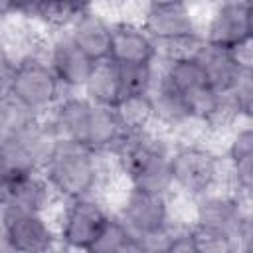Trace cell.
<instances>
[{
	"instance_id": "obj_33",
	"label": "cell",
	"mask_w": 253,
	"mask_h": 253,
	"mask_svg": "<svg viewBox=\"0 0 253 253\" xmlns=\"http://www.w3.org/2000/svg\"><path fill=\"white\" fill-rule=\"evenodd\" d=\"M97 2H99V0H95V4H97ZM109 2H113V0H109Z\"/></svg>"
},
{
	"instance_id": "obj_4",
	"label": "cell",
	"mask_w": 253,
	"mask_h": 253,
	"mask_svg": "<svg viewBox=\"0 0 253 253\" xmlns=\"http://www.w3.org/2000/svg\"><path fill=\"white\" fill-rule=\"evenodd\" d=\"M172 196L156 194L132 186H125L119 196L113 211L119 219L140 239L142 253L146 251H164L166 233L178 221L174 217Z\"/></svg>"
},
{
	"instance_id": "obj_14",
	"label": "cell",
	"mask_w": 253,
	"mask_h": 253,
	"mask_svg": "<svg viewBox=\"0 0 253 253\" xmlns=\"http://www.w3.org/2000/svg\"><path fill=\"white\" fill-rule=\"evenodd\" d=\"M148 99H150V107H152L154 128L166 132L168 136H172L174 132L184 128L188 123L196 121L192 115L190 103L158 71V63H156V77L148 89Z\"/></svg>"
},
{
	"instance_id": "obj_23",
	"label": "cell",
	"mask_w": 253,
	"mask_h": 253,
	"mask_svg": "<svg viewBox=\"0 0 253 253\" xmlns=\"http://www.w3.org/2000/svg\"><path fill=\"white\" fill-rule=\"evenodd\" d=\"M121 85L125 95L132 93H148L154 77H156V63H117Z\"/></svg>"
},
{
	"instance_id": "obj_21",
	"label": "cell",
	"mask_w": 253,
	"mask_h": 253,
	"mask_svg": "<svg viewBox=\"0 0 253 253\" xmlns=\"http://www.w3.org/2000/svg\"><path fill=\"white\" fill-rule=\"evenodd\" d=\"M113 109H115V115L123 126L125 134H138V132L154 128L148 93L123 95L121 101Z\"/></svg>"
},
{
	"instance_id": "obj_13",
	"label": "cell",
	"mask_w": 253,
	"mask_h": 253,
	"mask_svg": "<svg viewBox=\"0 0 253 253\" xmlns=\"http://www.w3.org/2000/svg\"><path fill=\"white\" fill-rule=\"evenodd\" d=\"M225 166V188L251 200L253 188V128L243 121L227 128L225 148L221 152Z\"/></svg>"
},
{
	"instance_id": "obj_15",
	"label": "cell",
	"mask_w": 253,
	"mask_h": 253,
	"mask_svg": "<svg viewBox=\"0 0 253 253\" xmlns=\"http://www.w3.org/2000/svg\"><path fill=\"white\" fill-rule=\"evenodd\" d=\"M160 57L158 43L138 20H113L109 59L115 63H156Z\"/></svg>"
},
{
	"instance_id": "obj_18",
	"label": "cell",
	"mask_w": 253,
	"mask_h": 253,
	"mask_svg": "<svg viewBox=\"0 0 253 253\" xmlns=\"http://www.w3.org/2000/svg\"><path fill=\"white\" fill-rule=\"evenodd\" d=\"M93 105L81 91L77 93H63L61 99L53 105V109L45 115L47 123L55 130L57 138H69V140H83Z\"/></svg>"
},
{
	"instance_id": "obj_10",
	"label": "cell",
	"mask_w": 253,
	"mask_h": 253,
	"mask_svg": "<svg viewBox=\"0 0 253 253\" xmlns=\"http://www.w3.org/2000/svg\"><path fill=\"white\" fill-rule=\"evenodd\" d=\"M0 229L6 235L10 249L16 253H45L51 249H59L51 213L2 206Z\"/></svg>"
},
{
	"instance_id": "obj_17",
	"label": "cell",
	"mask_w": 253,
	"mask_h": 253,
	"mask_svg": "<svg viewBox=\"0 0 253 253\" xmlns=\"http://www.w3.org/2000/svg\"><path fill=\"white\" fill-rule=\"evenodd\" d=\"M65 32L75 42V45L89 55L93 61L109 59L111 51V34H113V20L97 10L95 6L83 10L67 28Z\"/></svg>"
},
{
	"instance_id": "obj_9",
	"label": "cell",
	"mask_w": 253,
	"mask_h": 253,
	"mask_svg": "<svg viewBox=\"0 0 253 253\" xmlns=\"http://www.w3.org/2000/svg\"><path fill=\"white\" fill-rule=\"evenodd\" d=\"M57 134L45 117H28L8 138L0 168L6 172L42 170L49 158Z\"/></svg>"
},
{
	"instance_id": "obj_30",
	"label": "cell",
	"mask_w": 253,
	"mask_h": 253,
	"mask_svg": "<svg viewBox=\"0 0 253 253\" xmlns=\"http://www.w3.org/2000/svg\"><path fill=\"white\" fill-rule=\"evenodd\" d=\"M6 196H8V180L0 168V208L6 204Z\"/></svg>"
},
{
	"instance_id": "obj_12",
	"label": "cell",
	"mask_w": 253,
	"mask_h": 253,
	"mask_svg": "<svg viewBox=\"0 0 253 253\" xmlns=\"http://www.w3.org/2000/svg\"><path fill=\"white\" fill-rule=\"evenodd\" d=\"M42 49L63 91L65 93L83 91L95 61L75 45L69 34L65 30L47 32Z\"/></svg>"
},
{
	"instance_id": "obj_29",
	"label": "cell",
	"mask_w": 253,
	"mask_h": 253,
	"mask_svg": "<svg viewBox=\"0 0 253 253\" xmlns=\"http://www.w3.org/2000/svg\"><path fill=\"white\" fill-rule=\"evenodd\" d=\"M142 8H164V6H178V4H190L192 0H140Z\"/></svg>"
},
{
	"instance_id": "obj_24",
	"label": "cell",
	"mask_w": 253,
	"mask_h": 253,
	"mask_svg": "<svg viewBox=\"0 0 253 253\" xmlns=\"http://www.w3.org/2000/svg\"><path fill=\"white\" fill-rule=\"evenodd\" d=\"M225 99L239 123L251 121L253 111V71H243L237 83L225 93Z\"/></svg>"
},
{
	"instance_id": "obj_16",
	"label": "cell",
	"mask_w": 253,
	"mask_h": 253,
	"mask_svg": "<svg viewBox=\"0 0 253 253\" xmlns=\"http://www.w3.org/2000/svg\"><path fill=\"white\" fill-rule=\"evenodd\" d=\"M8 180V196L4 206L51 213L59 204L51 186L43 178L42 170H20V172H6L2 170Z\"/></svg>"
},
{
	"instance_id": "obj_6",
	"label": "cell",
	"mask_w": 253,
	"mask_h": 253,
	"mask_svg": "<svg viewBox=\"0 0 253 253\" xmlns=\"http://www.w3.org/2000/svg\"><path fill=\"white\" fill-rule=\"evenodd\" d=\"M63 93L65 91L51 71L42 45L16 55V69L6 95L24 111L36 117H45Z\"/></svg>"
},
{
	"instance_id": "obj_3",
	"label": "cell",
	"mask_w": 253,
	"mask_h": 253,
	"mask_svg": "<svg viewBox=\"0 0 253 253\" xmlns=\"http://www.w3.org/2000/svg\"><path fill=\"white\" fill-rule=\"evenodd\" d=\"M188 202L190 223L231 237L237 245V251L253 249L251 200L221 186Z\"/></svg>"
},
{
	"instance_id": "obj_19",
	"label": "cell",
	"mask_w": 253,
	"mask_h": 253,
	"mask_svg": "<svg viewBox=\"0 0 253 253\" xmlns=\"http://www.w3.org/2000/svg\"><path fill=\"white\" fill-rule=\"evenodd\" d=\"M194 55L198 57V61L208 77L210 87L221 95H225L237 83V79L241 77L243 71H249L237 63L231 49L213 47V45L200 42L194 49Z\"/></svg>"
},
{
	"instance_id": "obj_27",
	"label": "cell",
	"mask_w": 253,
	"mask_h": 253,
	"mask_svg": "<svg viewBox=\"0 0 253 253\" xmlns=\"http://www.w3.org/2000/svg\"><path fill=\"white\" fill-rule=\"evenodd\" d=\"M42 0H12L14 10H16V18H24V20H32L38 6Z\"/></svg>"
},
{
	"instance_id": "obj_28",
	"label": "cell",
	"mask_w": 253,
	"mask_h": 253,
	"mask_svg": "<svg viewBox=\"0 0 253 253\" xmlns=\"http://www.w3.org/2000/svg\"><path fill=\"white\" fill-rule=\"evenodd\" d=\"M14 18H16V10H14L12 0H0V26Z\"/></svg>"
},
{
	"instance_id": "obj_20",
	"label": "cell",
	"mask_w": 253,
	"mask_h": 253,
	"mask_svg": "<svg viewBox=\"0 0 253 253\" xmlns=\"http://www.w3.org/2000/svg\"><path fill=\"white\" fill-rule=\"evenodd\" d=\"M91 103L103 105V107H115L123 93L121 85V75H119V65L113 59H103L95 61L93 71L81 91Z\"/></svg>"
},
{
	"instance_id": "obj_26",
	"label": "cell",
	"mask_w": 253,
	"mask_h": 253,
	"mask_svg": "<svg viewBox=\"0 0 253 253\" xmlns=\"http://www.w3.org/2000/svg\"><path fill=\"white\" fill-rule=\"evenodd\" d=\"M14 69H16V53L6 43L0 42V97L8 93Z\"/></svg>"
},
{
	"instance_id": "obj_31",
	"label": "cell",
	"mask_w": 253,
	"mask_h": 253,
	"mask_svg": "<svg viewBox=\"0 0 253 253\" xmlns=\"http://www.w3.org/2000/svg\"><path fill=\"white\" fill-rule=\"evenodd\" d=\"M65 2L73 4V6H75V8H79V10H87V8L95 6V0H65Z\"/></svg>"
},
{
	"instance_id": "obj_32",
	"label": "cell",
	"mask_w": 253,
	"mask_h": 253,
	"mask_svg": "<svg viewBox=\"0 0 253 253\" xmlns=\"http://www.w3.org/2000/svg\"><path fill=\"white\" fill-rule=\"evenodd\" d=\"M0 251H12L10 249V243H8V239H6V235H4L2 229H0Z\"/></svg>"
},
{
	"instance_id": "obj_25",
	"label": "cell",
	"mask_w": 253,
	"mask_h": 253,
	"mask_svg": "<svg viewBox=\"0 0 253 253\" xmlns=\"http://www.w3.org/2000/svg\"><path fill=\"white\" fill-rule=\"evenodd\" d=\"M194 229V241H196V253H237V245L231 237L198 227L192 223Z\"/></svg>"
},
{
	"instance_id": "obj_5",
	"label": "cell",
	"mask_w": 253,
	"mask_h": 253,
	"mask_svg": "<svg viewBox=\"0 0 253 253\" xmlns=\"http://www.w3.org/2000/svg\"><path fill=\"white\" fill-rule=\"evenodd\" d=\"M168 168L172 194L184 200L198 198L225 184L223 158L206 142H174Z\"/></svg>"
},
{
	"instance_id": "obj_11",
	"label": "cell",
	"mask_w": 253,
	"mask_h": 253,
	"mask_svg": "<svg viewBox=\"0 0 253 253\" xmlns=\"http://www.w3.org/2000/svg\"><path fill=\"white\" fill-rule=\"evenodd\" d=\"M253 38L251 0H213L202 22V42L213 47L233 49Z\"/></svg>"
},
{
	"instance_id": "obj_2",
	"label": "cell",
	"mask_w": 253,
	"mask_h": 253,
	"mask_svg": "<svg viewBox=\"0 0 253 253\" xmlns=\"http://www.w3.org/2000/svg\"><path fill=\"white\" fill-rule=\"evenodd\" d=\"M170 148V136L158 128H150L138 134H126L109 156L126 186L172 196Z\"/></svg>"
},
{
	"instance_id": "obj_8",
	"label": "cell",
	"mask_w": 253,
	"mask_h": 253,
	"mask_svg": "<svg viewBox=\"0 0 253 253\" xmlns=\"http://www.w3.org/2000/svg\"><path fill=\"white\" fill-rule=\"evenodd\" d=\"M142 28L158 43L160 55L190 53L202 42V22L192 2L164 8H142Z\"/></svg>"
},
{
	"instance_id": "obj_7",
	"label": "cell",
	"mask_w": 253,
	"mask_h": 253,
	"mask_svg": "<svg viewBox=\"0 0 253 253\" xmlns=\"http://www.w3.org/2000/svg\"><path fill=\"white\" fill-rule=\"evenodd\" d=\"M113 208L103 196H89L59 202L51 211L59 249L91 251Z\"/></svg>"
},
{
	"instance_id": "obj_22",
	"label": "cell",
	"mask_w": 253,
	"mask_h": 253,
	"mask_svg": "<svg viewBox=\"0 0 253 253\" xmlns=\"http://www.w3.org/2000/svg\"><path fill=\"white\" fill-rule=\"evenodd\" d=\"M89 253H142V247L140 239L130 233V229L119 219L115 211H111Z\"/></svg>"
},
{
	"instance_id": "obj_1",
	"label": "cell",
	"mask_w": 253,
	"mask_h": 253,
	"mask_svg": "<svg viewBox=\"0 0 253 253\" xmlns=\"http://www.w3.org/2000/svg\"><path fill=\"white\" fill-rule=\"evenodd\" d=\"M109 154L95 152L77 140L57 138L42 174L57 202L103 196L109 180Z\"/></svg>"
}]
</instances>
